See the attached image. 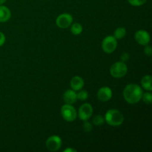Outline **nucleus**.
<instances>
[{
  "instance_id": "nucleus-20",
  "label": "nucleus",
  "mask_w": 152,
  "mask_h": 152,
  "mask_svg": "<svg viewBox=\"0 0 152 152\" xmlns=\"http://www.w3.org/2000/svg\"><path fill=\"white\" fill-rule=\"evenodd\" d=\"M128 1H129V4H132V5L138 7V6L143 5V4L146 2L147 0H128Z\"/></svg>"
},
{
  "instance_id": "nucleus-18",
  "label": "nucleus",
  "mask_w": 152,
  "mask_h": 152,
  "mask_svg": "<svg viewBox=\"0 0 152 152\" xmlns=\"http://www.w3.org/2000/svg\"><path fill=\"white\" fill-rule=\"evenodd\" d=\"M92 123H93L94 125L96 126H101V125H102L105 123V118L101 115H96L93 118Z\"/></svg>"
},
{
  "instance_id": "nucleus-10",
  "label": "nucleus",
  "mask_w": 152,
  "mask_h": 152,
  "mask_svg": "<svg viewBox=\"0 0 152 152\" xmlns=\"http://www.w3.org/2000/svg\"><path fill=\"white\" fill-rule=\"evenodd\" d=\"M112 97V90L109 87H102L97 92V98L102 102H107Z\"/></svg>"
},
{
  "instance_id": "nucleus-17",
  "label": "nucleus",
  "mask_w": 152,
  "mask_h": 152,
  "mask_svg": "<svg viewBox=\"0 0 152 152\" xmlns=\"http://www.w3.org/2000/svg\"><path fill=\"white\" fill-rule=\"evenodd\" d=\"M142 101L147 105H151L152 102V94L151 91L146 92V93H142Z\"/></svg>"
},
{
  "instance_id": "nucleus-22",
  "label": "nucleus",
  "mask_w": 152,
  "mask_h": 152,
  "mask_svg": "<svg viewBox=\"0 0 152 152\" xmlns=\"http://www.w3.org/2000/svg\"><path fill=\"white\" fill-rule=\"evenodd\" d=\"M144 53L146 56H151L152 54V48L151 45H145V48H144Z\"/></svg>"
},
{
  "instance_id": "nucleus-8",
  "label": "nucleus",
  "mask_w": 152,
  "mask_h": 152,
  "mask_svg": "<svg viewBox=\"0 0 152 152\" xmlns=\"http://www.w3.org/2000/svg\"><path fill=\"white\" fill-rule=\"evenodd\" d=\"M73 22V17L69 13H62L56 19V24L59 28L65 29L69 28Z\"/></svg>"
},
{
  "instance_id": "nucleus-4",
  "label": "nucleus",
  "mask_w": 152,
  "mask_h": 152,
  "mask_svg": "<svg viewBox=\"0 0 152 152\" xmlns=\"http://www.w3.org/2000/svg\"><path fill=\"white\" fill-rule=\"evenodd\" d=\"M61 115L67 122H73L77 119V112L72 105L65 104L61 108Z\"/></svg>"
},
{
  "instance_id": "nucleus-14",
  "label": "nucleus",
  "mask_w": 152,
  "mask_h": 152,
  "mask_svg": "<svg viewBox=\"0 0 152 152\" xmlns=\"http://www.w3.org/2000/svg\"><path fill=\"white\" fill-rule=\"evenodd\" d=\"M152 77L151 75H145L141 80V86L145 90L151 91L152 90Z\"/></svg>"
},
{
  "instance_id": "nucleus-1",
  "label": "nucleus",
  "mask_w": 152,
  "mask_h": 152,
  "mask_svg": "<svg viewBox=\"0 0 152 152\" xmlns=\"http://www.w3.org/2000/svg\"><path fill=\"white\" fill-rule=\"evenodd\" d=\"M142 89L137 84H129L123 90V97L129 104L138 103L142 99Z\"/></svg>"
},
{
  "instance_id": "nucleus-23",
  "label": "nucleus",
  "mask_w": 152,
  "mask_h": 152,
  "mask_svg": "<svg viewBox=\"0 0 152 152\" xmlns=\"http://www.w3.org/2000/svg\"><path fill=\"white\" fill-rule=\"evenodd\" d=\"M129 56H129V53H126V52H125V53H123V54L121 55V56H120V59H121L122 62H126L129 59Z\"/></svg>"
},
{
  "instance_id": "nucleus-26",
  "label": "nucleus",
  "mask_w": 152,
  "mask_h": 152,
  "mask_svg": "<svg viewBox=\"0 0 152 152\" xmlns=\"http://www.w3.org/2000/svg\"><path fill=\"white\" fill-rule=\"evenodd\" d=\"M5 1H6V0H0V5H1V4H4Z\"/></svg>"
},
{
  "instance_id": "nucleus-21",
  "label": "nucleus",
  "mask_w": 152,
  "mask_h": 152,
  "mask_svg": "<svg viewBox=\"0 0 152 152\" xmlns=\"http://www.w3.org/2000/svg\"><path fill=\"white\" fill-rule=\"evenodd\" d=\"M83 129L86 132H90L92 130V124L86 120L83 123Z\"/></svg>"
},
{
  "instance_id": "nucleus-6",
  "label": "nucleus",
  "mask_w": 152,
  "mask_h": 152,
  "mask_svg": "<svg viewBox=\"0 0 152 152\" xmlns=\"http://www.w3.org/2000/svg\"><path fill=\"white\" fill-rule=\"evenodd\" d=\"M46 148L50 151H56L60 149L62 146V140L59 136L53 135L48 138L45 142Z\"/></svg>"
},
{
  "instance_id": "nucleus-19",
  "label": "nucleus",
  "mask_w": 152,
  "mask_h": 152,
  "mask_svg": "<svg viewBox=\"0 0 152 152\" xmlns=\"http://www.w3.org/2000/svg\"><path fill=\"white\" fill-rule=\"evenodd\" d=\"M77 99L81 101H84L88 97V93L86 91H80L78 94H77Z\"/></svg>"
},
{
  "instance_id": "nucleus-12",
  "label": "nucleus",
  "mask_w": 152,
  "mask_h": 152,
  "mask_svg": "<svg viewBox=\"0 0 152 152\" xmlns=\"http://www.w3.org/2000/svg\"><path fill=\"white\" fill-rule=\"evenodd\" d=\"M84 80L79 76H75L71 80V87L74 91H80L84 87Z\"/></svg>"
},
{
  "instance_id": "nucleus-7",
  "label": "nucleus",
  "mask_w": 152,
  "mask_h": 152,
  "mask_svg": "<svg viewBox=\"0 0 152 152\" xmlns=\"http://www.w3.org/2000/svg\"><path fill=\"white\" fill-rule=\"evenodd\" d=\"M94 112L93 107L90 103H85L80 107L78 111V117L83 121L89 120Z\"/></svg>"
},
{
  "instance_id": "nucleus-25",
  "label": "nucleus",
  "mask_w": 152,
  "mask_h": 152,
  "mask_svg": "<svg viewBox=\"0 0 152 152\" xmlns=\"http://www.w3.org/2000/svg\"><path fill=\"white\" fill-rule=\"evenodd\" d=\"M77 151L74 148H67L64 150V152H77Z\"/></svg>"
},
{
  "instance_id": "nucleus-2",
  "label": "nucleus",
  "mask_w": 152,
  "mask_h": 152,
  "mask_svg": "<svg viewBox=\"0 0 152 152\" xmlns=\"http://www.w3.org/2000/svg\"><path fill=\"white\" fill-rule=\"evenodd\" d=\"M105 120L111 126H119L124 122V117L119 110L110 109L105 113Z\"/></svg>"
},
{
  "instance_id": "nucleus-11",
  "label": "nucleus",
  "mask_w": 152,
  "mask_h": 152,
  "mask_svg": "<svg viewBox=\"0 0 152 152\" xmlns=\"http://www.w3.org/2000/svg\"><path fill=\"white\" fill-rule=\"evenodd\" d=\"M63 100L66 104L72 105V104L75 103L77 100V93L75 92V91H74L73 89L67 90L63 94Z\"/></svg>"
},
{
  "instance_id": "nucleus-16",
  "label": "nucleus",
  "mask_w": 152,
  "mask_h": 152,
  "mask_svg": "<svg viewBox=\"0 0 152 152\" xmlns=\"http://www.w3.org/2000/svg\"><path fill=\"white\" fill-rule=\"evenodd\" d=\"M71 32L74 35H80L83 32V26L81 24L78 22H75L71 27Z\"/></svg>"
},
{
  "instance_id": "nucleus-13",
  "label": "nucleus",
  "mask_w": 152,
  "mask_h": 152,
  "mask_svg": "<svg viewBox=\"0 0 152 152\" xmlns=\"http://www.w3.org/2000/svg\"><path fill=\"white\" fill-rule=\"evenodd\" d=\"M11 16V12L10 9L6 6L0 5V22H5L10 19Z\"/></svg>"
},
{
  "instance_id": "nucleus-24",
  "label": "nucleus",
  "mask_w": 152,
  "mask_h": 152,
  "mask_svg": "<svg viewBox=\"0 0 152 152\" xmlns=\"http://www.w3.org/2000/svg\"><path fill=\"white\" fill-rule=\"evenodd\" d=\"M4 42H5V36L2 32L0 31V47L3 45Z\"/></svg>"
},
{
  "instance_id": "nucleus-15",
  "label": "nucleus",
  "mask_w": 152,
  "mask_h": 152,
  "mask_svg": "<svg viewBox=\"0 0 152 152\" xmlns=\"http://www.w3.org/2000/svg\"><path fill=\"white\" fill-rule=\"evenodd\" d=\"M126 35V29L123 27H120V28H117L114 31V37H115L117 39H121L124 38Z\"/></svg>"
},
{
  "instance_id": "nucleus-9",
  "label": "nucleus",
  "mask_w": 152,
  "mask_h": 152,
  "mask_svg": "<svg viewBox=\"0 0 152 152\" xmlns=\"http://www.w3.org/2000/svg\"><path fill=\"white\" fill-rule=\"evenodd\" d=\"M134 39L135 41L138 43L140 45H146L149 44L150 39H151V37H150L149 34L146 31H144V30H140L137 31L134 34Z\"/></svg>"
},
{
  "instance_id": "nucleus-5",
  "label": "nucleus",
  "mask_w": 152,
  "mask_h": 152,
  "mask_svg": "<svg viewBox=\"0 0 152 152\" xmlns=\"http://www.w3.org/2000/svg\"><path fill=\"white\" fill-rule=\"evenodd\" d=\"M117 40L114 36H108L102 42V48L107 53H111L117 49Z\"/></svg>"
},
{
  "instance_id": "nucleus-3",
  "label": "nucleus",
  "mask_w": 152,
  "mask_h": 152,
  "mask_svg": "<svg viewBox=\"0 0 152 152\" xmlns=\"http://www.w3.org/2000/svg\"><path fill=\"white\" fill-rule=\"evenodd\" d=\"M128 72V67L125 62H117L113 64L110 68V74L114 78H122L125 77Z\"/></svg>"
}]
</instances>
